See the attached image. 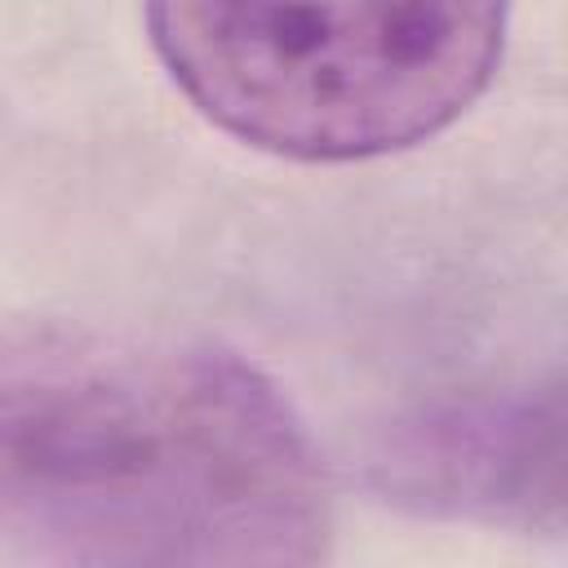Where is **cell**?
Listing matches in <instances>:
<instances>
[{
    "label": "cell",
    "mask_w": 568,
    "mask_h": 568,
    "mask_svg": "<svg viewBox=\"0 0 568 568\" xmlns=\"http://www.w3.org/2000/svg\"><path fill=\"white\" fill-rule=\"evenodd\" d=\"M337 493L235 346L138 320L0 315V550L31 564H315Z\"/></svg>",
    "instance_id": "cell-1"
},
{
    "label": "cell",
    "mask_w": 568,
    "mask_h": 568,
    "mask_svg": "<svg viewBox=\"0 0 568 568\" xmlns=\"http://www.w3.org/2000/svg\"><path fill=\"white\" fill-rule=\"evenodd\" d=\"M182 98L226 138L302 164L408 151L493 84L510 0H142Z\"/></svg>",
    "instance_id": "cell-2"
},
{
    "label": "cell",
    "mask_w": 568,
    "mask_h": 568,
    "mask_svg": "<svg viewBox=\"0 0 568 568\" xmlns=\"http://www.w3.org/2000/svg\"><path fill=\"white\" fill-rule=\"evenodd\" d=\"M368 488L413 515L564 532V395L519 382L435 395L399 413L368 448Z\"/></svg>",
    "instance_id": "cell-3"
}]
</instances>
